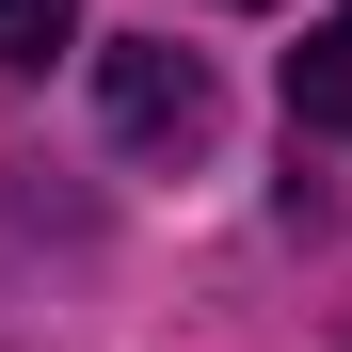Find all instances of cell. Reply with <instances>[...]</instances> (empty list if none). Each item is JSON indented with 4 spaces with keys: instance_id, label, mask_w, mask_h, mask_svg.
<instances>
[{
    "instance_id": "6da1fadb",
    "label": "cell",
    "mask_w": 352,
    "mask_h": 352,
    "mask_svg": "<svg viewBox=\"0 0 352 352\" xmlns=\"http://www.w3.org/2000/svg\"><path fill=\"white\" fill-rule=\"evenodd\" d=\"M96 96H112V129H129V144H192L208 129V65H192V48H112V65H96Z\"/></svg>"
},
{
    "instance_id": "7a4b0ae2",
    "label": "cell",
    "mask_w": 352,
    "mask_h": 352,
    "mask_svg": "<svg viewBox=\"0 0 352 352\" xmlns=\"http://www.w3.org/2000/svg\"><path fill=\"white\" fill-rule=\"evenodd\" d=\"M288 129H336V144H352V0L288 48Z\"/></svg>"
},
{
    "instance_id": "3957f363",
    "label": "cell",
    "mask_w": 352,
    "mask_h": 352,
    "mask_svg": "<svg viewBox=\"0 0 352 352\" xmlns=\"http://www.w3.org/2000/svg\"><path fill=\"white\" fill-rule=\"evenodd\" d=\"M65 32H80V0H0V65H48Z\"/></svg>"
}]
</instances>
